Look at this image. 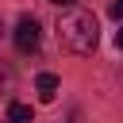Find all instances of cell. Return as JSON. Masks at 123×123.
Instances as JSON below:
<instances>
[{"instance_id": "cell-1", "label": "cell", "mask_w": 123, "mask_h": 123, "mask_svg": "<svg viewBox=\"0 0 123 123\" xmlns=\"http://www.w3.org/2000/svg\"><path fill=\"white\" fill-rule=\"evenodd\" d=\"M58 42L69 50V54H92L96 42H100V27H96V15L85 12V8H65L58 15Z\"/></svg>"}, {"instance_id": "cell-2", "label": "cell", "mask_w": 123, "mask_h": 123, "mask_svg": "<svg viewBox=\"0 0 123 123\" xmlns=\"http://www.w3.org/2000/svg\"><path fill=\"white\" fill-rule=\"evenodd\" d=\"M12 38H15V50H19V54H35V50H38V38H42L38 19H35V15H23V19L15 23V35H12Z\"/></svg>"}, {"instance_id": "cell-3", "label": "cell", "mask_w": 123, "mask_h": 123, "mask_svg": "<svg viewBox=\"0 0 123 123\" xmlns=\"http://www.w3.org/2000/svg\"><path fill=\"white\" fill-rule=\"evenodd\" d=\"M35 88H38V100L50 104V100L58 96V77H54V73H38V77H35Z\"/></svg>"}, {"instance_id": "cell-4", "label": "cell", "mask_w": 123, "mask_h": 123, "mask_svg": "<svg viewBox=\"0 0 123 123\" xmlns=\"http://www.w3.org/2000/svg\"><path fill=\"white\" fill-rule=\"evenodd\" d=\"M8 123H35V111L27 104H12L8 108Z\"/></svg>"}, {"instance_id": "cell-5", "label": "cell", "mask_w": 123, "mask_h": 123, "mask_svg": "<svg viewBox=\"0 0 123 123\" xmlns=\"http://www.w3.org/2000/svg\"><path fill=\"white\" fill-rule=\"evenodd\" d=\"M111 19H119V23H123V0H111Z\"/></svg>"}, {"instance_id": "cell-6", "label": "cell", "mask_w": 123, "mask_h": 123, "mask_svg": "<svg viewBox=\"0 0 123 123\" xmlns=\"http://www.w3.org/2000/svg\"><path fill=\"white\" fill-rule=\"evenodd\" d=\"M50 4H58V8H69V4H77V0H50Z\"/></svg>"}, {"instance_id": "cell-7", "label": "cell", "mask_w": 123, "mask_h": 123, "mask_svg": "<svg viewBox=\"0 0 123 123\" xmlns=\"http://www.w3.org/2000/svg\"><path fill=\"white\" fill-rule=\"evenodd\" d=\"M115 46H119V50H123V31H115Z\"/></svg>"}, {"instance_id": "cell-8", "label": "cell", "mask_w": 123, "mask_h": 123, "mask_svg": "<svg viewBox=\"0 0 123 123\" xmlns=\"http://www.w3.org/2000/svg\"><path fill=\"white\" fill-rule=\"evenodd\" d=\"M4 123H8V119H4Z\"/></svg>"}]
</instances>
